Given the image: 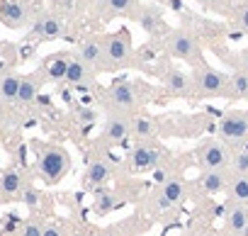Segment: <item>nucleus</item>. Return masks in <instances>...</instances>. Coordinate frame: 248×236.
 I'll list each match as a JSON object with an SVG mask.
<instances>
[{
    "label": "nucleus",
    "mask_w": 248,
    "mask_h": 236,
    "mask_svg": "<svg viewBox=\"0 0 248 236\" xmlns=\"http://www.w3.org/2000/svg\"><path fill=\"white\" fill-rule=\"evenodd\" d=\"M146 100V88L137 80H119L107 85L100 93V105L105 107L107 114H122V117H132Z\"/></svg>",
    "instance_id": "nucleus-1"
},
{
    "label": "nucleus",
    "mask_w": 248,
    "mask_h": 236,
    "mask_svg": "<svg viewBox=\"0 0 248 236\" xmlns=\"http://www.w3.org/2000/svg\"><path fill=\"white\" fill-rule=\"evenodd\" d=\"M71 171V156L63 146L37 144V173L46 185L61 183Z\"/></svg>",
    "instance_id": "nucleus-2"
},
{
    "label": "nucleus",
    "mask_w": 248,
    "mask_h": 236,
    "mask_svg": "<svg viewBox=\"0 0 248 236\" xmlns=\"http://www.w3.org/2000/svg\"><path fill=\"white\" fill-rule=\"evenodd\" d=\"M166 51L173 56V59H180L185 63H190L192 68H200V66H207L204 63V56H202V49H200V42L192 32L178 27V30H170V34L166 37Z\"/></svg>",
    "instance_id": "nucleus-3"
},
{
    "label": "nucleus",
    "mask_w": 248,
    "mask_h": 236,
    "mask_svg": "<svg viewBox=\"0 0 248 236\" xmlns=\"http://www.w3.org/2000/svg\"><path fill=\"white\" fill-rule=\"evenodd\" d=\"M192 83L197 97H229L231 100V78L212 66L192 68Z\"/></svg>",
    "instance_id": "nucleus-4"
},
{
    "label": "nucleus",
    "mask_w": 248,
    "mask_h": 236,
    "mask_svg": "<svg viewBox=\"0 0 248 236\" xmlns=\"http://www.w3.org/2000/svg\"><path fill=\"white\" fill-rule=\"evenodd\" d=\"M163 161V149L156 144V142H144V144H137L127 158H124V171L127 173H149V171H156Z\"/></svg>",
    "instance_id": "nucleus-5"
},
{
    "label": "nucleus",
    "mask_w": 248,
    "mask_h": 236,
    "mask_svg": "<svg viewBox=\"0 0 248 236\" xmlns=\"http://www.w3.org/2000/svg\"><path fill=\"white\" fill-rule=\"evenodd\" d=\"M195 158L202 171H229L231 149H226L219 139H202L195 146Z\"/></svg>",
    "instance_id": "nucleus-6"
},
{
    "label": "nucleus",
    "mask_w": 248,
    "mask_h": 236,
    "mask_svg": "<svg viewBox=\"0 0 248 236\" xmlns=\"http://www.w3.org/2000/svg\"><path fill=\"white\" fill-rule=\"evenodd\" d=\"M219 142L229 146H243L248 142V112L229 110L219 120Z\"/></svg>",
    "instance_id": "nucleus-7"
},
{
    "label": "nucleus",
    "mask_w": 248,
    "mask_h": 236,
    "mask_svg": "<svg viewBox=\"0 0 248 236\" xmlns=\"http://www.w3.org/2000/svg\"><path fill=\"white\" fill-rule=\"evenodd\" d=\"M102 47H105V59H107V68L109 71H119L124 66L132 63L134 49H132V39L127 32H117V34H105L102 37Z\"/></svg>",
    "instance_id": "nucleus-8"
},
{
    "label": "nucleus",
    "mask_w": 248,
    "mask_h": 236,
    "mask_svg": "<svg viewBox=\"0 0 248 236\" xmlns=\"http://www.w3.org/2000/svg\"><path fill=\"white\" fill-rule=\"evenodd\" d=\"M185 197H187V183H185V178L170 175V178H166V180L158 183V188L154 190L149 205L154 209H170V207H178Z\"/></svg>",
    "instance_id": "nucleus-9"
},
{
    "label": "nucleus",
    "mask_w": 248,
    "mask_h": 236,
    "mask_svg": "<svg viewBox=\"0 0 248 236\" xmlns=\"http://www.w3.org/2000/svg\"><path fill=\"white\" fill-rule=\"evenodd\" d=\"M63 37V22L56 13H39L32 20V30L25 34V42H54Z\"/></svg>",
    "instance_id": "nucleus-10"
},
{
    "label": "nucleus",
    "mask_w": 248,
    "mask_h": 236,
    "mask_svg": "<svg viewBox=\"0 0 248 236\" xmlns=\"http://www.w3.org/2000/svg\"><path fill=\"white\" fill-rule=\"evenodd\" d=\"M0 22L10 30H22L32 22V8L27 0H0Z\"/></svg>",
    "instance_id": "nucleus-11"
},
{
    "label": "nucleus",
    "mask_w": 248,
    "mask_h": 236,
    "mask_svg": "<svg viewBox=\"0 0 248 236\" xmlns=\"http://www.w3.org/2000/svg\"><path fill=\"white\" fill-rule=\"evenodd\" d=\"M161 83H163V88H166V93L170 97H195L192 76H187L185 71H180L175 66H168L161 73Z\"/></svg>",
    "instance_id": "nucleus-12"
},
{
    "label": "nucleus",
    "mask_w": 248,
    "mask_h": 236,
    "mask_svg": "<svg viewBox=\"0 0 248 236\" xmlns=\"http://www.w3.org/2000/svg\"><path fill=\"white\" fill-rule=\"evenodd\" d=\"M30 185V178L20 168H5L0 171V202H13L22 197V190Z\"/></svg>",
    "instance_id": "nucleus-13"
},
{
    "label": "nucleus",
    "mask_w": 248,
    "mask_h": 236,
    "mask_svg": "<svg viewBox=\"0 0 248 236\" xmlns=\"http://www.w3.org/2000/svg\"><path fill=\"white\" fill-rule=\"evenodd\" d=\"M134 20H137L139 27H141L146 34H151V37H168V34H170V30H168V25H166V20H163V10L156 8V5H139Z\"/></svg>",
    "instance_id": "nucleus-14"
},
{
    "label": "nucleus",
    "mask_w": 248,
    "mask_h": 236,
    "mask_svg": "<svg viewBox=\"0 0 248 236\" xmlns=\"http://www.w3.org/2000/svg\"><path fill=\"white\" fill-rule=\"evenodd\" d=\"M95 76L97 73H105L109 71L107 68V59H105V47H102V37H93V39H85L76 54Z\"/></svg>",
    "instance_id": "nucleus-15"
},
{
    "label": "nucleus",
    "mask_w": 248,
    "mask_h": 236,
    "mask_svg": "<svg viewBox=\"0 0 248 236\" xmlns=\"http://www.w3.org/2000/svg\"><path fill=\"white\" fill-rule=\"evenodd\" d=\"M132 134V117H122V114H107V120L102 125L100 142L107 146H117Z\"/></svg>",
    "instance_id": "nucleus-16"
},
{
    "label": "nucleus",
    "mask_w": 248,
    "mask_h": 236,
    "mask_svg": "<svg viewBox=\"0 0 248 236\" xmlns=\"http://www.w3.org/2000/svg\"><path fill=\"white\" fill-rule=\"evenodd\" d=\"M114 175V166L107 158H95L93 163H88L85 173H83V188L85 190H102Z\"/></svg>",
    "instance_id": "nucleus-17"
},
{
    "label": "nucleus",
    "mask_w": 248,
    "mask_h": 236,
    "mask_svg": "<svg viewBox=\"0 0 248 236\" xmlns=\"http://www.w3.org/2000/svg\"><path fill=\"white\" fill-rule=\"evenodd\" d=\"M66 83H68L73 90L88 93V90L95 85V73L73 54V56H71V63H68V71H66Z\"/></svg>",
    "instance_id": "nucleus-18"
},
{
    "label": "nucleus",
    "mask_w": 248,
    "mask_h": 236,
    "mask_svg": "<svg viewBox=\"0 0 248 236\" xmlns=\"http://www.w3.org/2000/svg\"><path fill=\"white\" fill-rule=\"evenodd\" d=\"M44 80H46V78H44L42 71H34V73L22 76V83H20V93H17L15 107H17V110H27V107L37 100V95H39Z\"/></svg>",
    "instance_id": "nucleus-19"
},
{
    "label": "nucleus",
    "mask_w": 248,
    "mask_h": 236,
    "mask_svg": "<svg viewBox=\"0 0 248 236\" xmlns=\"http://www.w3.org/2000/svg\"><path fill=\"white\" fill-rule=\"evenodd\" d=\"M71 56H73V54H68V51H59V54L49 56V59L42 63L39 71L44 73L46 80H51V83H61V80H66V71H68Z\"/></svg>",
    "instance_id": "nucleus-20"
},
{
    "label": "nucleus",
    "mask_w": 248,
    "mask_h": 236,
    "mask_svg": "<svg viewBox=\"0 0 248 236\" xmlns=\"http://www.w3.org/2000/svg\"><path fill=\"white\" fill-rule=\"evenodd\" d=\"M231 173L229 171H202V175L197 178V188L204 195H219L229 188Z\"/></svg>",
    "instance_id": "nucleus-21"
},
{
    "label": "nucleus",
    "mask_w": 248,
    "mask_h": 236,
    "mask_svg": "<svg viewBox=\"0 0 248 236\" xmlns=\"http://www.w3.org/2000/svg\"><path fill=\"white\" fill-rule=\"evenodd\" d=\"M226 234L229 236H238L243 229H248V207L241 202H226Z\"/></svg>",
    "instance_id": "nucleus-22"
},
{
    "label": "nucleus",
    "mask_w": 248,
    "mask_h": 236,
    "mask_svg": "<svg viewBox=\"0 0 248 236\" xmlns=\"http://www.w3.org/2000/svg\"><path fill=\"white\" fill-rule=\"evenodd\" d=\"M105 17H137L139 0H97Z\"/></svg>",
    "instance_id": "nucleus-23"
},
{
    "label": "nucleus",
    "mask_w": 248,
    "mask_h": 236,
    "mask_svg": "<svg viewBox=\"0 0 248 236\" xmlns=\"http://www.w3.org/2000/svg\"><path fill=\"white\" fill-rule=\"evenodd\" d=\"M22 76L17 71H0V102L3 105H15L17 93H20Z\"/></svg>",
    "instance_id": "nucleus-24"
},
{
    "label": "nucleus",
    "mask_w": 248,
    "mask_h": 236,
    "mask_svg": "<svg viewBox=\"0 0 248 236\" xmlns=\"http://www.w3.org/2000/svg\"><path fill=\"white\" fill-rule=\"evenodd\" d=\"M156 134H158V122H156V120H151V117H144V114L132 117V137L137 139V144L154 142Z\"/></svg>",
    "instance_id": "nucleus-25"
},
{
    "label": "nucleus",
    "mask_w": 248,
    "mask_h": 236,
    "mask_svg": "<svg viewBox=\"0 0 248 236\" xmlns=\"http://www.w3.org/2000/svg\"><path fill=\"white\" fill-rule=\"evenodd\" d=\"M117 207H122V200L114 195V192H109V190H97V195H95V214H109L112 209H117Z\"/></svg>",
    "instance_id": "nucleus-26"
},
{
    "label": "nucleus",
    "mask_w": 248,
    "mask_h": 236,
    "mask_svg": "<svg viewBox=\"0 0 248 236\" xmlns=\"http://www.w3.org/2000/svg\"><path fill=\"white\" fill-rule=\"evenodd\" d=\"M226 195H229V202H241L243 205V200L248 197V175H231Z\"/></svg>",
    "instance_id": "nucleus-27"
},
{
    "label": "nucleus",
    "mask_w": 248,
    "mask_h": 236,
    "mask_svg": "<svg viewBox=\"0 0 248 236\" xmlns=\"http://www.w3.org/2000/svg\"><path fill=\"white\" fill-rule=\"evenodd\" d=\"M231 78V100H248V73L236 71Z\"/></svg>",
    "instance_id": "nucleus-28"
},
{
    "label": "nucleus",
    "mask_w": 248,
    "mask_h": 236,
    "mask_svg": "<svg viewBox=\"0 0 248 236\" xmlns=\"http://www.w3.org/2000/svg\"><path fill=\"white\" fill-rule=\"evenodd\" d=\"M44 226H46V221H44L42 217L32 214L30 219H25V221L20 224L17 236H44Z\"/></svg>",
    "instance_id": "nucleus-29"
},
{
    "label": "nucleus",
    "mask_w": 248,
    "mask_h": 236,
    "mask_svg": "<svg viewBox=\"0 0 248 236\" xmlns=\"http://www.w3.org/2000/svg\"><path fill=\"white\" fill-rule=\"evenodd\" d=\"M231 175H248V151H231V163H229Z\"/></svg>",
    "instance_id": "nucleus-30"
},
{
    "label": "nucleus",
    "mask_w": 248,
    "mask_h": 236,
    "mask_svg": "<svg viewBox=\"0 0 248 236\" xmlns=\"http://www.w3.org/2000/svg\"><path fill=\"white\" fill-rule=\"evenodd\" d=\"M73 117H76V122L80 125V127H93L95 125V120H97V112L93 110V107H76V112H73Z\"/></svg>",
    "instance_id": "nucleus-31"
},
{
    "label": "nucleus",
    "mask_w": 248,
    "mask_h": 236,
    "mask_svg": "<svg viewBox=\"0 0 248 236\" xmlns=\"http://www.w3.org/2000/svg\"><path fill=\"white\" fill-rule=\"evenodd\" d=\"M20 202H25L30 209H34V207L39 205V190H37V188L30 183V185L22 190V197H20Z\"/></svg>",
    "instance_id": "nucleus-32"
},
{
    "label": "nucleus",
    "mask_w": 248,
    "mask_h": 236,
    "mask_svg": "<svg viewBox=\"0 0 248 236\" xmlns=\"http://www.w3.org/2000/svg\"><path fill=\"white\" fill-rule=\"evenodd\" d=\"M233 25H236L241 32H248V3L241 5V8L236 10V15H233Z\"/></svg>",
    "instance_id": "nucleus-33"
},
{
    "label": "nucleus",
    "mask_w": 248,
    "mask_h": 236,
    "mask_svg": "<svg viewBox=\"0 0 248 236\" xmlns=\"http://www.w3.org/2000/svg\"><path fill=\"white\" fill-rule=\"evenodd\" d=\"M127 224H129V221H119V224H114V226H107V229H102L97 236H132V234H127Z\"/></svg>",
    "instance_id": "nucleus-34"
},
{
    "label": "nucleus",
    "mask_w": 248,
    "mask_h": 236,
    "mask_svg": "<svg viewBox=\"0 0 248 236\" xmlns=\"http://www.w3.org/2000/svg\"><path fill=\"white\" fill-rule=\"evenodd\" d=\"M20 224H22V221H20V217H17V214H13V212H10V214H5V217H3V236H5V234H10V231H17V229H20Z\"/></svg>",
    "instance_id": "nucleus-35"
},
{
    "label": "nucleus",
    "mask_w": 248,
    "mask_h": 236,
    "mask_svg": "<svg viewBox=\"0 0 248 236\" xmlns=\"http://www.w3.org/2000/svg\"><path fill=\"white\" fill-rule=\"evenodd\" d=\"M44 236H68V231H66L61 224H56V221H46V226H44Z\"/></svg>",
    "instance_id": "nucleus-36"
},
{
    "label": "nucleus",
    "mask_w": 248,
    "mask_h": 236,
    "mask_svg": "<svg viewBox=\"0 0 248 236\" xmlns=\"http://www.w3.org/2000/svg\"><path fill=\"white\" fill-rule=\"evenodd\" d=\"M8 122H10V112H8V105H3V102H0V129H5V127H8Z\"/></svg>",
    "instance_id": "nucleus-37"
},
{
    "label": "nucleus",
    "mask_w": 248,
    "mask_h": 236,
    "mask_svg": "<svg viewBox=\"0 0 248 236\" xmlns=\"http://www.w3.org/2000/svg\"><path fill=\"white\" fill-rule=\"evenodd\" d=\"M238 71L248 73V49H243V51H241V56H238Z\"/></svg>",
    "instance_id": "nucleus-38"
},
{
    "label": "nucleus",
    "mask_w": 248,
    "mask_h": 236,
    "mask_svg": "<svg viewBox=\"0 0 248 236\" xmlns=\"http://www.w3.org/2000/svg\"><path fill=\"white\" fill-rule=\"evenodd\" d=\"M204 236H219V234H214V231H207V234H204Z\"/></svg>",
    "instance_id": "nucleus-39"
},
{
    "label": "nucleus",
    "mask_w": 248,
    "mask_h": 236,
    "mask_svg": "<svg viewBox=\"0 0 248 236\" xmlns=\"http://www.w3.org/2000/svg\"><path fill=\"white\" fill-rule=\"evenodd\" d=\"M243 205H246V207H248V197H246V200H243Z\"/></svg>",
    "instance_id": "nucleus-40"
}]
</instances>
